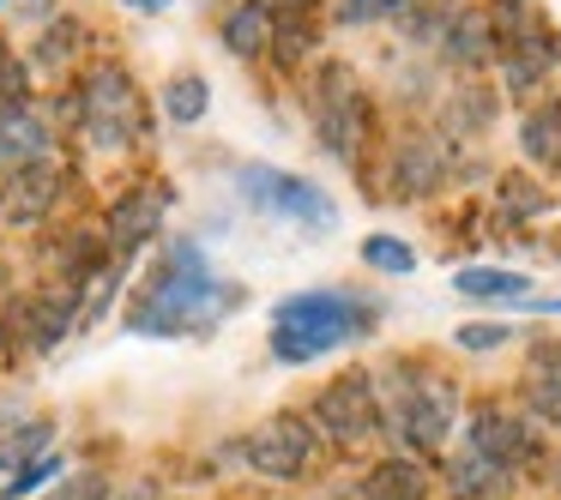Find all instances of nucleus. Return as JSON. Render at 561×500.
Instances as JSON below:
<instances>
[{
  "label": "nucleus",
  "instance_id": "bb28decb",
  "mask_svg": "<svg viewBox=\"0 0 561 500\" xmlns=\"http://www.w3.org/2000/svg\"><path fill=\"white\" fill-rule=\"evenodd\" d=\"M55 476H61V458H31V464H19V476H13V495H31V488L55 482Z\"/></svg>",
  "mask_w": 561,
  "mask_h": 500
},
{
  "label": "nucleus",
  "instance_id": "9d476101",
  "mask_svg": "<svg viewBox=\"0 0 561 500\" xmlns=\"http://www.w3.org/2000/svg\"><path fill=\"white\" fill-rule=\"evenodd\" d=\"M471 452H483V458H495V464H525L537 452V434L519 422V416H507V410H495V404H483V410L471 416Z\"/></svg>",
  "mask_w": 561,
  "mask_h": 500
},
{
  "label": "nucleus",
  "instance_id": "7ed1b4c3",
  "mask_svg": "<svg viewBox=\"0 0 561 500\" xmlns=\"http://www.w3.org/2000/svg\"><path fill=\"white\" fill-rule=\"evenodd\" d=\"M79 127H85L91 146H127V139H139L146 109H139V91L127 79V67H115V61L91 67L85 91H79Z\"/></svg>",
  "mask_w": 561,
  "mask_h": 500
},
{
  "label": "nucleus",
  "instance_id": "423d86ee",
  "mask_svg": "<svg viewBox=\"0 0 561 500\" xmlns=\"http://www.w3.org/2000/svg\"><path fill=\"white\" fill-rule=\"evenodd\" d=\"M453 410H459V398H453L447 380H411V386L399 392V404H392V428H399L416 452H435V446H447Z\"/></svg>",
  "mask_w": 561,
  "mask_h": 500
},
{
  "label": "nucleus",
  "instance_id": "f3484780",
  "mask_svg": "<svg viewBox=\"0 0 561 500\" xmlns=\"http://www.w3.org/2000/svg\"><path fill=\"white\" fill-rule=\"evenodd\" d=\"M440 170H447V151H440L435 139H411V146L399 151L392 182H399V194H423V187L440 182Z\"/></svg>",
  "mask_w": 561,
  "mask_h": 500
},
{
  "label": "nucleus",
  "instance_id": "473e14b6",
  "mask_svg": "<svg viewBox=\"0 0 561 500\" xmlns=\"http://www.w3.org/2000/svg\"><path fill=\"white\" fill-rule=\"evenodd\" d=\"M127 7H139V13H158V7H170V0H127Z\"/></svg>",
  "mask_w": 561,
  "mask_h": 500
},
{
  "label": "nucleus",
  "instance_id": "6e6552de",
  "mask_svg": "<svg viewBox=\"0 0 561 500\" xmlns=\"http://www.w3.org/2000/svg\"><path fill=\"white\" fill-rule=\"evenodd\" d=\"M314 422L327 428L332 440H363V434H375V428H380V398H375V386H368V374L332 380V386L314 398Z\"/></svg>",
  "mask_w": 561,
  "mask_h": 500
},
{
  "label": "nucleus",
  "instance_id": "4468645a",
  "mask_svg": "<svg viewBox=\"0 0 561 500\" xmlns=\"http://www.w3.org/2000/svg\"><path fill=\"white\" fill-rule=\"evenodd\" d=\"M368 500H428V476L411 458H380L363 482Z\"/></svg>",
  "mask_w": 561,
  "mask_h": 500
},
{
  "label": "nucleus",
  "instance_id": "a211bd4d",
  "mask_svg": "<svg viewBox=\"0 0 561 500\" xmlns=\"http://www.w3.org/2000/svg\"><path fill=\"white\" fill-rule=\"evenodd\" d=\"M519 146H525V158L556 163V170H561V103H543V109H531V115H525Z\"/></svg>",
  "mask_w": 561,
  "mask_h": 500
},
{
  "label": "nucleus",
  "instance_id": "cd10ccee",
  "mask_svg": "<svg viewBox=\"0 0 561 500\" xmlns=\"http://www.w3.org/2000/svg\"><path fill=\"white\" fill-rule=\"evenodd\" d=\"M37 446H49V428H25L19 440H7V446H0V464H19L25 452H37Z\"/></svg>",
  "mask_w": 561,
  "mask_h": 500
},
{
  "label": "nucleus",
  "instance_id": "9b49d317",
  "mask_svg": "<svg viewBox=\"0 0 561 500\" xmlns=\"http://www.w3.org/2000/svg\"><path fill=\"white\" fill-rule=\"evenodd\" d=\"M163 206H170V199H163L158 187H134L127 199H115V211H110V247L115 254H134L139 242H151L158 223H163Z\"/></svg>",
  "mask_w": 561,
  "mask_h": 500
},
{
  "label": "nucleus",
  "instance_id": "5701e85b",
  "mask_svg": "<svg viewBox=\"0 0 561 500\" xmlns=\"http://www.w3.org/2000/svg\"><path fill=\"white\" fill-rule=\"evenodd\" d=\"M170 115H175V121H199V115H206V79H199V73L175 79V85H170Z\"/></svg>",
  "mask_w": 561,
  "mask_h": 500
},
{
  "label": "nucleus",
  "instance_id": "393cba45",
  "mask_svg": "<svg viewBox=\"0 0 561 500\" xmlns=\"http://www.w3.org/2000/svg\"><path fill=\"white\" fill-rule=\"evenodd\" d=\"M25 91H31L25 67H19L13 55H0V115H13V109H25Z\"/></svg>",
  "mask_w": 561,
  "mask_h": 500
},
{
  "label": "nucleus",
  "instance_id": "4be33fe9",
  "mask_svg": "<svg viewBox=\"0 0 561 500\" xmlns=\"http://www.w3.org/2000/svg\"><path fill=\"white\" fill-rule=\"evenodd\" d=\"M447 43H453L447 55L459 67H477L489 55V19L483 13H459V19H453V31H447Z\"/></svg>",
  "mask_w": 561,
  "mask_h": 500
},
{
  "label": "nucleus",
  "instance_id": "a878e982",
  "mask_svg": "<svg viewBox=\"0 0 561 500\" xmlns=\"http://www.w3.org/2000/svg\"><path fill=\"white\" fill-rule=\"evenodd\" d=\"M380 13H404V0H339V19L344 25H368Z\"/></svg>",
  "mask_w": 561,
  "mask_h": 500
},
{
  "label": "nucleus",
  "instance_id": "7c9ffc66",
  "mask_svg": "<svg viewBox=\"0 0 561 500\" xmlns=\"http://www.w3.org/2000/svg\"><path fill=\"white\" fill-rule=\"evenodd\" d=\"M73 37H79L73 25H55V31H49V49H43V61H49V67H55V61H67V49H73Z\"/></svg>",
  "mask_w": 561,
  "mask_h": 500
},
{
  "label": "nucleus",
  "instance_id": "39448f33",
  "mask_svg": "<svg viewBox=\"0 0 561 500\" xmlns=\"http://www.w3.org/2000/svg\"><path fill=\"white\" fill-rule=\"evenodd\" d=\"M314 121H320V139H327L332 158H356V146H363V91H356L351 67H320L314 79Z\"/></svg>",
  "mask_w": 561,
  "mask_h": 500
},
{
  "label": "nucleus",
  "instance_id": "f8f14e48",
  "mask_svg": "<svg viewBox=\"0 0 561 500\" xmlns=\"http://www.w3.org/2000/svg\"><path fill=\"white\" fill-rule=\"evenodd\" d=\"M513 476L507 464L483 458V452H459V458L447 464V495L453 500H507Z\"/></svg>",
  "mask_w": 561,
  "mask_h": 500
},
{
  "label": "nucleus",
  "instance_id": "c756f323",
  "mask_svg": "<svg viewBox=\"0 0 561 500\" xmlns=\"http://www.w3.org/2000/svg\"><path fill=\"white\" fill-rule=\"evenodd\" d=\"M272 43H278V55H302L308 49V25H272Z\"/></svg>",
  "mask_w": 561,
  "mask_h": 500
},
{
  "label": "nucleus",
  "instance_id": "f03ea898",
  "mask_svg": "<svg viewBox=\"0 0 561 500\" xmlns=\"http://www.w3.org/2000/svg\"><path fill=\"white\" fill-rule=\"evenodd\" d=\"M375 307L368 302H351L339 290H308V295H290L278 302V332H272V356L278 362H314V356L339 350V344L363 338Z\"/></svg>",
  "mask_w": 561,
  "mask_h": 500
},
{
  "label": "nucleus",
  "instance_id": "aec40b11",
  "mask_svg": "<svg viewBox=\"0 0 561 500\" xmlns=\"http://www.w3.org/2000/svg\"><path fill=\"white\" fill-rule=\"evenodd\" d=\"M549 67H556V43L549 37H513V55H507V85L513 91L537 85Z\"/></svg>",
  "mask_w": 561,
  "mask_h": 500
},
{
  "label": "nucleus",
  "instance_id": "2f4dec72",
  "mask_svg": "<svg viewBox=\"0 0 561 500\" xmlns=\"http://www.w3.org/2000/svg\"><path fill=\"white\" fill-rule=\"evenodd\" d=\"M531 182H507V211H543V194H525Z\"/></svg>",
  "mask_w": 561,
  "mask_h": 500
},
{
  "label": "nucleus",
  "instance_id": "b1692460",
  "mask_svg": "<svg viewBox=\"0 0 561 500\" xmlns=\"http://www.w3.org/2000/svg\"><path fill=\"white\" fill-rule=\"evenodd\" d=\"M363 259L375 271H411L416 266V254L404 242H392V235H375V242H363Z\"/></svg>",
  "mask_w": 561,
  "mask_h": 500
},
{
  "label": "nucleus",
  "instance_id": "6ab92c4d",
  "mask_svg": "<svg viewBox=\"0 0 561 500\" xmlns=\"http://www.w3.org/2000/svg\"><path fill=\"white\" fill-rule=\"evenodd\" d=\"M531 410L561 422V344H543L531 356Z\"/></svg>",
  "mask_w": 561,
  "mask_h": 500
},
{
  "label": "nucleus",
  "instance_id": "c85d7f7f",
  "mask_svg": "<svg viewBox=\"0 0 561 500\" xmlns=\"http://www.w3.org/2000/svg\"><path fill=\"white\" fill-rule=\"evenodd\" d=\"M501 338H507V326H459V344H465V350H495Z\"/></svg>",
  "mask_w": 561,
  "mask_h": 500
},
{
  "label": "nucleus",
  "instance_id": "1a4fd4ad",
  "mask_svg": "<svg viewBox=\"0 0 561 500\" xmlns=\"http://www.w3.org/2000/svg\"><path fill=\"white\" fill-rule=\"evenodd\" d=\"M55 194H61V170H55L49 158L25 163V170L7 175V187H0V218L7 223H37L43 211L55 206Z\"/></svg>",
  "mask_w": 561,
  "mask_h": 500
},
{
  "label": "nucleus",
  "instance_id": "ddd939ff",
  "mask_svg": "<svg viewBox=\"0 0 561 500\" xmlns=\"http://www.w3.org/2000/svg\"><path fill=\"white\" fill-rule=\"evenodd\" d=\"M37 158H49V127L31 109L0 115V170H25V163H37Z\"/></svg>",
  "mask_w": 561,
  "mask_h": 500
},
{
  "label": "nucleus",
  "instance_id": "20e7f679",
  "mask_svg": "<svg viewBox=\"0 0 561 500\" xmlns=\"http://www.w3.org/2000/svg\"><path fill=\"white\" fill-rule=\"evenodd\" d=\"M242 194L254 199L260 211H278V218L290 223H308V230H327L339 211H332V199L320 194L314 182H302V175H284V170H266V163H242Z\"/></svg>",
  "mask_w": 561,
  "mask_h": 500
},
{
  "label": "nucleus",
  "instance_id": "0eeeda50",
  "mask_svg": "<svg viewBox=\"0 0 561 500\" xmlns=\"http://www.w3.org/2000/svg\"><path fill=\"white\" fill-rule=\"evenodd\" d=\"M242 458L254 464L260 476H272V482H290V476H302L308 458H314V434H308V422H296V416H272L266 428L248 434Z\"/></svg>",
  "mask_w": 561,
  "mask_h": 500
},
{
  "label": "nucleus",
  "instance_id": "2eb2a0df",
  "mask_svg": "<svg viewBox=\"0 0 561 500\" xmlns=\"http://www.w3.org/2000/svg\"><path fill=\"white\" fill-rule=\"evenodd\" d=\"M266 43H272V7L266 0H242L230 13V25H224V49L248 61V55H260Z\"/></svg>",
  "mask_w": 561,
  "mask_h": 500
},
{
  "label": "nucleus",
  "instance_id": "72a5a7b5",
  "mask_svg": "<svg viewBox=\"0 0 561 500\" xmlns=\"http://www.w3.org/2000/svg\"><path fill=\"white\" fill-rule=\"evenodd\" d=\"M284 7H308V0H284Z\"/></svg>",
  "mask_w": 561,
  "mask_h": 500
},
{
  "label": "nucleus",
  "instance_id": "f257e3e1",
  "mask_svg": "<svg viewBox=\"0 0 561 500\" xmlns=\"http://www.w3.org/2000/svg\"><path fill=\"white\" fill-rule=\"evenodd\" d=\"M236 290L224 278H211L206 254L194 242H170L163 259L151 266V278L134 295V332L146 338H182V332H206L230 314Z\"/></svg>",
  "mask_w": 561,
  "mask_h": 500
},
{
  "label": "nucleus",
  "instance_id": "412c9836",
  "mask_svg": "<svg viewBox=\"0 0 561 500\" xmlns=\"http://www.w3.org/2000/svg\"><path fill=\"white\" fill-rule=\"evenodd\" d=\"M73 314H79V295H73V290L37 302V319H31L37 332H31V344H37V350H55V344H61V332L73 326Z\"/></svg>",
  "mask_w": 561,
  "mask_h": 500
},
{
  "label": "nucleus",
  "instance_id": "dca6fc26",
  "mask_svg": "<svg viewBox=\"0 0 561 500\" xmlns=\"http://www.w3.org/2000/svg\"><path fill=\"white\" fill-rule=\"evenodd\" d=\"M453 290L459 295H477V302H525V271H501V266H465L459 278H453Z\"/></svg>",
  "mask_w": 561,
  "mask_h": 500
}]
</instances>
